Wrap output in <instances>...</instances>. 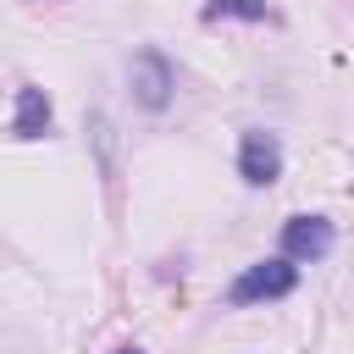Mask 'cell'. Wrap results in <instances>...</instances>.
I'll return each mask as SVG.
<instances>
[{
	"mask_svg": "<svg viewBox=\"0 0 354 354\" xmlns=\"http://www.w3.org/2000/svg\"><path fill=\"white\" fill-rule=\"evenodd\" d=\"M111 354H144V348H138V343H122V348H111Z\"/></svg>",
	"mask_w": 354,
	"mask_h": 354,
	"instance_id": "52a82bcc",
	"label": "cell"
},
{
	"mask_svg": "<svg viewBox=\"0 0 354 354\" xmlns=\"http://www.w3.org/2000/svg\"><path fill=\"white\" fill-rule=\"evenodd\" d=\"M238 177H243L249 188H271V183L282 177V138L266 133V127H249V133L238 138Z\"/></svg>",
	"mask_w": 354,
	"mask_h": 354,
	"instance_id": "3957f363",
	"label": "cell"
},
{
	"mask_svg": "<svg viewBox=\"0 0 354 354\" xmlns=\"http://www.w3.org/2000/svg\"><path fill=\"white\" fill-rule=\"evenodd\" d=\"M127 88H133V105H138V111L160 116V111L171 105V94H177V72H171L166 50L144 44V50L127 61Z\"/></svg>",
	"mask_w": 354,
	"mask_h": 354,
	"instance_id": "7a4b0ae2",
	"label": "cell"
},
{
	"mask_svg": "<svg viewBox=\"0 0 354 354\" xmlns=\"http://www.w3.org/2000/svg\"><path fill=\"white\" fill-rule=\"evenodd\" d=\"M337 243V227L326 216H288L282 221V260H326Z\"/></svg>",
	"mask_w": 354,
	"mask_h": 354,
	"instance_id": "277c9868",
	"label": "cell"
},
{
	"mask_svg": "<svg viewBox=\"0 0 354 354\" xmlns=\"http://www.w3.org/2000/svg\"><path fill=\"white\" fill-rule=\"evenodd\" d=\"M50 133V94L22 83L17 88V111H11V138H44Z\"/></svg>",
	"mask_w": 354,
	"mask_h": 354,
	"instance_id": "5b68a950",
	"label": "cell"
},
{
	"mask_svg": "<svg viewBox=\"0 0 354 354\" xmlns=\"http://www.w3.org/2000/svg\"><path fill=\"white\" fill-rule=\"evenodd\" d=\"M199 17L205 22H277V6H266V0H205Z\"/></svg>",
	"mask_w": 354,
	"mask_h": 354,
	"instance_id": "8992f818",
	"label": "cell"
},
{
	"mask_svg": "<svg viewBox=\"0 0 354 354\" xmlns=\"http://www.w3.org/2000/svg\"><path fill=\"white\" fill-rule=\"evenodd\" d=\"M299 288V266L293 260H254V266H243L238 277H232V288H227V304L232 310H249V304H271V299H288Z\"/></svg>",
	"mask_w": 354,
	"mask_h": 354,
	"instance_id": "6da1fadb",
	"label": "cell"
}]
</instances>
